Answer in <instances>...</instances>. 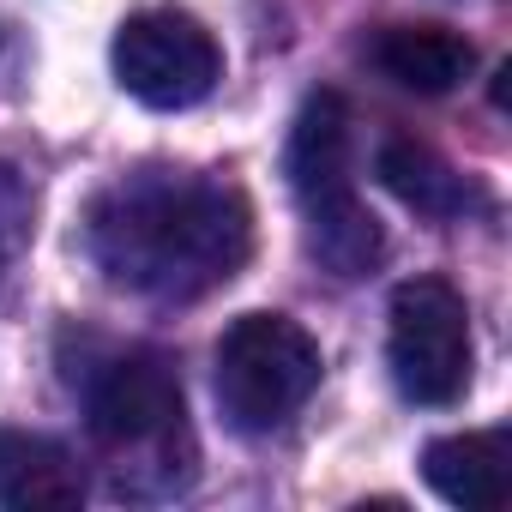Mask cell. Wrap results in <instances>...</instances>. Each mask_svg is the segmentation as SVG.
<instances>
[{
    "label": "cell",
    "instance_id": "52a82bcc",
    "mask_svg": "<svg viewBox=\"0 0 512 512\" xmlns=\"http://www.w3.org/2000/svg\"><path fill=\"white\" fill-rule=\"evenodd\" d=\"M422 476L440 500H452L464 512H500L512 494V440H506V428L428 440Z\"/></svg>",
    "mask_w": 512,
    "mask_h": 512
},
{
    "label": "cell",
    "instance_id": "6da1fadb",
    "mask_svg": "<svg viewBox=\"0 0 512 512\" xmlns=\"http://www.w3.org/2000/svg\"><path fill=\"white\" fill-rule=\"evenodd\" d=\"M85 235L109 284L157 302H193L247 266L253 211L229 181L145 169L91 205Z\"/></svg>",
    "mask_w": 512,
    "mask_h": 512
},
{
    "label": "cell",
    "instance_id": "30bf717a",
    "mask_svg": "<svg viewBox=\"0 0 512 512\" xmlns=\"http://www.w3.org/2000/svg\"><path fill=\"white\" fill-rule=\"evenodd\" d=\"M374 175H380L410 211H422V217H434V223H452V217H464L470 205H482V193H476L434 145H422V139H386L380 157H374Z\"/></svg>",
    "mask_w": 512,
    "mask_h": 512
},
{
    "label": "cell",
    "instance_id": "8992f818",
    "mask_svg": "<svg viewBox=\"0 0 512 512\" xmlns=\"http://www.w3.org/2000/svg\"><path fill=\"white\" fill-rule=\"evenodd\" d=\"M284 169H290V187H296L302 211L356 193V181H350V169H356V121H350V103L338 91H314L302 103V115L290 127Z\"/></svg>",
    "mask_w": 512,
    "mask_h": 512
},
{
    "label": "cell",
    "instance_id": "8fae6325",
    "mask_svg": "<svg viewBox=\"0 0 512 512\" xmlns=\"http://www.w3.org/2000/svg\"><path fill=\"white\" fill-rule=\"evenodd\" d=\"M302 223H308V253H314L332 278H368V272L380 266V253H386L380 217H374L356 193L326 199V205H308Z\"/></svg>",
    "mask_w": 512,
    "mask_h": 512
},
{
    "label": "cell",
    "instance_id": "7c38bea8",
    "mask_svg": "<svg viewBox=\"0 0 512 512\" xmlns=\"http://www.w3.org/2000/svg\"><path fill=\"white\" fill-rule=\"evenodd\" d=\"M25 229H31V193H25V181L7 163H0V266L19 253Z\"/></svg>",
    "mask_w": 512,
    "mask_h": 512
},
{
    "label": "cell",
    "instance_id": "ba28073f",
    "mask_svg": "<svg viewBox=\"0 0 512 512\" xmlns=\"http://www.w3.org/2000/svg\"><path fill=\"white\" fill-rule=\"evenodd\" d=\"M85 500L79 458L31 428H0V506L7 512H73Z\"/></svg>",
    "mask_w": 512,
    "mask_h": 512
},
{
    "label": "cell",
    "instance_id": "5b68a950",
    "mask_svg": "<svg viewBox=\"0 0 512 512\" xmlns=\"http://www.w3.org/2000/svg\"><path fill=\"white\" fill-rule=\"evenodd\" d=\"M115 79L127 97H139L145 109H193L211 97V85L223 79V49L217 37L175 7H145L115 31Z\"/></svg>",
    "mask_w": 512,
    "mask_h": 512
},
{
    "label": "cell",
    "instance_id": "7a4b0ae2",
    "mask_svg": "<svg viewBox=\"0 0 512 512\" xmlns=\"http://www.w3.org/2000/svg\"><path fill=\"white\" fill-rule=\"evenodd\" d=\"M320 368V344L290 314H241L217 338V410L235 434H272L314 398Z\"/></svg>",
    "mask_w": 512,
    "mask_h": 512
},
{
    "label": "cell",
    "instance_id": "3957f363",
    "mask_svg": "<svg viewBox=\"0 0 512 512\" xmlns=\"http://www.w3.org/2000/svg\"><path fill=\"white\" fill-rule=\"evenodd\" d=\"M91 440L121 458L115 464V482L133 488L139 470H163L169 488L187 482V464H169L175 440H187V398H181V374L151 356V350H133V356H115L97 386H91Z\"/></svg>",
    "mask_w": 512,
    "mask_h": 512
},
{
    "label": "cell",
    "instance_id": "277c9868",
    "mask_svg": "<svg viewBox=\"0 0 512 512\" xmlns=\"http://www.w3.org/2000/svg\"><path fill=\"white\" fill-rule=\"evenodd\" d=\"M392 380L410 404H458L470 386V308L446 278H410L392 290V332H386Z\"/></svg>",
    "mask_w": 512,
    "mask_h": 512
},
{
    "label": "cell",
    "instance_id": "9c48e42d",
    "mask_svg": "<svg viewBox=\"0 0 512 512\" xmlns=\"http://www.w3.org/2000/svg\"><path fill=\"white\" fill-rule=\"evenodd\" d=\"M368 61L392 79V85H404V91H416V97H446L458 79H470V67H476V49H470V37H458L452 25H386L374 43H368Z\"/></svg>",
    "mask_w": 512,
    "mask_h": 512
}]
</instances>
